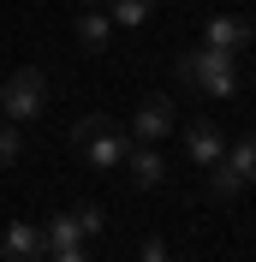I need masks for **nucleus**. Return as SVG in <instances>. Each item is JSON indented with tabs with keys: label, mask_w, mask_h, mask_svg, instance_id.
Returning a JSON list of instances; mask_svg holds the SVG:
<instances>
[{
	"label": "nucleus",
	"mask_w": 256,
	"mask_h": 262,
	"mask_svg": "<svg viewBox=\"0 0 256 262\" xmlns=\"http://www.w3.org/2000/svg\"><path fill=\"white\" fill-rule=\"evenodd\" d=\"M173 78L191 83V90H203L208 101H226L232 90H239V54H221V48H191L173 60Z\"/></svg>",
	"instance_id": "f257e3e1"
},
{
	"label": "nucleus",
	"mask_w": 256,
	"mask_h": 262,
	"mask_svg": "<svg viewBox=\"0 0 256 262\" xmlns=\"http://www.w3.org/2000/svg\"><path fill=\"white\" fill-rule=\"evenodd\" d=\"M72 143H78V155H83L90 167H119V161H125V149H131V137L113 125L108 114H83L78 125H72Z\"/></svg>",
	"instance_id": "f03ea898"
},
{
	"label": "nucleus",
	"mask_w": 256,
	"mask_h": 262,
	"mask_svg": "<svg viewBox=\"0 0 256 262\" xmlns=\"http://www.w3.org/2000/svg\"><path fill=\"white\" fill-rule=\"evenodd\" d=\"M36 114H48V78L36 72V66H18L12 78L0 83V119H36Z\"/></svg>",
	"instance_id": "7ed1b4c3"
},
{
	"label": "nucleus",
	"mask_w": 256,
	"mask_h": 262,
	"mask_svg": "<svg viewBox=\"0 0 256 262\" xmlns=\"http://www.w3.org/2000/svg\"><path fill=\"white\" fill-rule=\"evenodd\" d=\"M173 125H179V107H173V96H143V101H137V119H131L137 143H161V137H167Z\"/></svg>",
	"instance_id": "20e7f679"
},
{
	"label": "nucleus",
	"mask_w": 256,
	"mask_h": 262,
	"mask_svg": "<svg viewBox=\"0 0 256 262\" xmlns=\"http://www.w3.org/2000/svg\"><path fill=\"white\" fill-rule=\"evenodd\" d=\"M0 262H48L42 227H36V221H12V227L0 232Z\"/></svg>",
	"instance_id": "39448f33"
},
{
	"label": "nucleus",
	"mask_w": 256,
	"mask_h": 262,
	"mask_svg": "<svg viewBox=\"0 0 256 262\" xmlns=\"http://www.w3.org/2000/svg\"><path fill=\"white\" fill-rule=\"evenodd\" d=\"M185 155H191L197 167H215L226 155V131L215 125V119H191V125H185Z\"/></svg>",
	"instance_id": "423d86ee"
},
{
	"label": "nucleus",
	"mask_w": 256,
	"mask_h": 262,
	"mask_svg": "<svg viewBox=\"0 0 256 262\" xmlns=\"http://www.w3.org/2000/svg\"><path fill=\"white\" fill-rule=\"evenodd\" d=\"M125 173H131L137 191H155V185L167 179V155H161L155 143H131V149H125Z\"/></svg>",
	"instance_id": "0eeeda50"
},
{
	"label": "nucleus",
	"mask_w": 256,
	"mask_h": 262,
	"mask_svg": "<svg viewBox=\"0 0 256 262\" xmlns=\"http://www.w3.org/2000/svg\"><path fill=\"white\" fill-rule=\"evenodd\" d=\"M250 24H244V18H226V12H215L203 24V48H221V54H239V48H250Z\"/></svg>",
	"instance_id": "6e6552de"
},
{
	"label": "nucleus",
	"mask_w": 256,
	"mask_h": 262,
	"mask_svg": "<svg viewBox=\"0 0 256 262\" xmlns=\"http://www.w3.org/2000/svg\"><path fill=\"white\" fill-rule=\"evenodd\" d=\"M108 42H113V18L101 12V6L78 12V48H90V54H108Z\"/></svg>",
	"instance_id": "1a4fd4ad"
},
{
	"label": "nucleus",
	"mask_w": 256,
	"mask_h": 262,
	"mask_svg": "<svg viewBox=\"0 0 256 262\" xmlns=\"http://www.w3.org/2000/svg\"><path fill=\"white\" fill-rule=\"evenodd\" d=\"M42 245H48V256H54V250L83 245V232H78V221H72V209H60V214H48V221H42Z\"/></svg>",
	"instance_id": "9d476101"
},
{
	"label": "nucleus",
	"mask_w": 256,
	"mask_h": 262,
	"mask_svg": "<svg viewBox=\"0 0 256 262\" xmlns=\"http://www.w3.org/2000/svg\"><path fill=\"white\" fill-rule=\"evenodd\" d=\"M239 191H244L239 167H232V161H226V155H221V161L208 167V196H215V203H232V196H239Z\"/></svg>",
	"instance_id": "9b49d317"
},
{
	"label": "nucleus",
	"mask_w": 256,
	"mask_h": 262,
	"mask_svg": "<svg viewBox=\"0 0 256 262\" xmlns=\"http://www.w3.org/2000/svg\"><path fill=\"white\" fill-rule=\"evenodd\" d=\"M101 12H108L113 24H125V30H137V24H149V18H155V0H108Z\"/></svg>",
	"instance_id": "f8f14e48"
},
{
	"label": "nucleus",
	"mask_w": 256,
	"mask_h": 262,
	"mask_svg": "<svg viewBox=\"0 0 256 262\" xmlns=\"http://www.w3.org/2000/svg\"><path fill=\"white\" fill-rule=\"evenodd\" d=\"M226 161L239 167L244 185H256V131H250V137H239V143H226Z\"/></svg>",
	"instance_id": "ddd939ff"
},
{
	"label": "nucleus",
	"mask_w": 256,
	"mask_h": 262,
	"mask_svg": "<svg viewBox=\"0 0 256 262\" xmlns=\"http://www.w3.org/2000/svg\"><path fill=\"white\" fill-rule=\"evenodd\" d=\"M18 155H24V131H18V119H0V167H12Z\"/></svg>",
	"instance_id": "4468645a"
},
{
	"label": "nucleus",
	"mask_w": 256,
	"mask_h": 262,
	"mask_svg": "<svg viewBox=\"0 0 256 262\" xmlns=\"http://www.w3.org/2000/svg\"><path fill=\"white\" fill-rule=\"evenodd\" d=\"M72 221H78V232H83V238H96V232L108 227V214H101L96 203H78V209H72Z\"/></svg>",
	"instance_id": "2eb2a0df"
},
{
	"label": "nucleus",
	"mask_w": 256,
	"mask_h": 262,
	"mask_svg": "<svg viewBox=\"0 0 256 262\" xmlns=\"http://www.w3.org/2000/svg\"><path fill=\"white\" fill-rule=\"evenodd\" d=\"M48 262H90V245H72V250H54Z\"/></svg>",
	"instance_id": "dca6fc26"
},
{
	"label": "nucleus",
	"mask_w": 256,
	"mask_h": 262,
	"mask_svg": "<svg viewBox=\"0 0 256 262\" xmlns=\"http://www.w3.org/2000/svg\"><path fill=\"white\" fill-rule=\"evenodd\" d=\"M143 262H173V256H167V245H161V238H149V245H143Z\"/></svg>",
	"instance_id": "f3484780"
}]
</instances>
